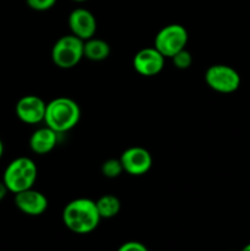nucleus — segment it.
Here are the masks:
<instances>
[{"instance_id": "obj_9", "label": "nucleus", "mask_w": 250, "mask_h": 251, "mask_svg": "<svg viewBox=\"0 0 250 251\" xmlns=\"http://www.w3.org/2000/svg\"><path fill=\"white\" fill-rule=\"evenodd\" d=\"M69 27L74 36L78 37L83 42L95 37L97 31V21L90 10L77 7L69 15Z\"/></svg>"}, {"instance_id": "obj_5", "label": "nucleus", "mask_w": 250, "mask_h": 251, "mask_svg": "<svg viewBox=\"0 0 250 251\" xmlns=\"http://www.w3.org/2000/svg\"><path fill=\"white\" fill-rule=\"evenodd\" d=\"M188 43V31L179 24L162 27L154 37V48L164 56L172 58L174 54L185 49Z\"/></svg>"}, {"instance_id": "obj_3", "label": "nucleus", "mask_w": 250, "mask_h": 251, "mask_svg": "<svg viewBox=\"0 0 250 251\" xmlns=\"http://www.w3.org/2000/svg\"><path fill=\"white\" fill-rule=\"evenodd\" d=\"M37 174L38 169L31 158L19 157L7 164L2 176V181L10 193L17 194L33 188Z\"/></svg>"}, {"instance_id": "obj_7", "label": "nucleus", "mask_w": 250, "mask_h": 251, "mask_svg": "<svg viewBox=\"0 0 250 251\" xmlns=\"http://www.w3.org/2000/svg\"><path fill=\"white\" fill-rule=\"evenodd\" d=\"M120 162L124 172L134 176L146 174L152 167V156L146 149L132 146L125 150L120 156Z\"/></svg>"}, {"instance_id": "obj_15", "label": "nucleus", "mask_w": 250, "mask_h": 251, "mask_svg": "<svg viewBox=\"0 0 250 251\" xmlns=\"http://www.w3.org/2000/svg\"><path fill=\"white\" fill-rule=\"evenodd\" d=\"M100 171H102V174L105 176V178L114 179V178H118V176L124 172V169H123L120 159L110 158V159H107V161L102 164Z\"/></svg>"}, {"instance_id": "obj_16", "label": "nucleus", "mask_w": 250, "mask_h": 251, "mask_svg": "<svg viewBox=\"0 0 250 251\" xmlns=\"http://www.w3.org/2000/svg\"><path fill=\"white\" fill-rule=\"evenodd\" d=\"M172 61H173V65L175 66L179 70H185L189 69L193 64V55H191L190 51H188L186 49L178 51L176 54H174L172 56Z\"/></svg>"}, {"instance_id": "obj_10", "label": "nucleus", "mask_w": 250, "mask_h": 251, "mask_svg": "<svg viewBox=\"0 0 250 251\" xmlns=\"http://www.w3.org/2000/svg\"><path fill=\"white\" fill-rule=\"evenodd\" d=\"M164 59L154 47L144 48L135 54L132 66L141 76H156L163 70Z\"/></svg>"}, {"instance_id": "obj_20", "label": "nucleus", "mask_w": 250, "mask_h": 251, "mask_svg": "<svg viewBox=\"0 0 250 251\" xmlns=\"http://www.w3.org/2000/svg\"><path fill=\"white\" fill-rule=\"evenodd\" d=\"M2 154H4V144H2V141L0 140V159H1Z\"/></svg>"}, {"instance_id": "obj_14", "label": "nucleus", "mask_w": 250, "mask_h": 251, "mask_svg": "<svg viewBox=\"0 0 250 251\" xmlns=\"http://www.w3.org/2000/svg\"><path fill=\"white\" fill-rule=\"evenodd\" d=\"M96 206H97L100 218H105V220L115 217L119 213L120 207H122L119 199L114 195H109V194L100 196L96 201Z\"/></svg>"}, {"instance_id": "obj_8", "label": "nucleus", "mask_w": 250, "mask_h": 251, "mask_svg": "<svg viewBox=\"0 0 250 251\" xmlns=\"http://www.w3.org/2000/svg\"><path fill=\"white\" fill-rule=\"evenodd\" d=\"M47 103L38 96L28 95L20 98L15 107L17 118L25 124H38L44 122Z\"/></svg>"}, {"instance_id": "obj_1", "label": "nucleus", "mask_w": 250, "mask_h": 251, "mask_svg": "<svg viewBox=\"0 0 250 251\" xmlns=\"http://www.w3.org/2000/svg\"><path fill=\"white\" fill-rule=\"evenodd\" d=\"M61 218L65 227L76 234H88L93 232L102 220L96 201L85 198L75 199L66 203Z\"/></svg>"}, {"instance_id": "obj_21", "label": "nucleus", "mask_w": 250, "mask_h": 251, "mask_svg": "<svg viewBox=\"0 0 250 251\" xmlns=\"http://www.w3.org/2000/svg\"><path fill=\"white\" fill-rule=\"evenodd\" d=\"M240 251H250V243H249V244H247V245H245V247L243 248V249L240 250Z\"/></svg>"}, {"instance_id": "obj_17", "label": "nucleus", "mask_w": 250, "mask_h": 251, "mask_svg": "<svg viewBox=\"0 0 250 251\" xmlns=\"http://www.w3.org/2000/svg\"><path fill=\"white\" fill-rule=\"evenodd\" d=\"M26 2L34 11H47L55 5L56 0H26Z\"/></svg>"}, {"instance_id": "obj_19", "label": "nucleus", "mask_w": 250, "mask_h": 251, "mask_svg": "<svg viewBox=\"0 0 250 251\" xmlns=\"http://www.w3.org/2000/svg\"><path fill=\"white\" fill-rule=\"evenodd\" d=\"M7 193H10L9 190H7L6 185H5V183L2 180H0V201H2L5 199V196L7 195Z\"/></svg>"}, {"instance_id": "obj_2", "label": "nucleus", "mask_w": 250, "mask_h": 251, "mask_svg": "<svg viewBox=\"0 0 250 251\" xmlns=\"http://www.w3.org/2000/svg\"><path fill=\"white\" fill-rule=\"evenodd\" d=\"M80 105L71 98L58 97L47 103L44 123L58 134L74 129L80 122Z\"/></svg>"}, {"instance_id": "obj_18", "label": "nucleus", "mask_w": 250, "mask_h": 251, "mask_svg": "<svg viewBox=\"0 0 250 251\" xmlns=\"http://www.w3.org/2000/svg\"><path fill=\"white\" fill-rule=\"evenodd\" d=\"M117 251H149V249L142 243L131 240V242H126L120 245Z\"/></svg>"}, {"instance_id": "obj_22", "label": "nucleus", "mask_w": 250, "mask_h": 251, "mask_svg": "<svg viewBox=\"0 0 250 251\" xmlns=\"http://www.w3.org/2000/svg\"><path fill=\"white\" fill-rule=\"evenodd\" d=\"M73 1H75V2H85V1H87V0H73Z\"/></svg>"}, {"instance_id": "obj_11", "label": "nucleus", "mask_w": 250, "mask_h": 251, "mask_svg": "<svg viewBox=\"0 0 250 251\" xmlns=\"http://www.w3.org/2000/svg\"><path fill=\"white\" fill-rule=\"evenodd\" d=\"M15 205L27 216H41L48 208V199L41 191L34 190L33 188L28 190L15 194Z\"/></svg>"}, {"instance_id": "obj_4", "label": "nucleus", "mask_w": 250, "mask_h": 251, "mask_svg": "<svg viewBox=\"0 0 250 251\" xmlns=\"http://www.w3.org/2000/svg\"><path fill=\"white\" fill-rule=\"evenodd\" d=\"M83 58V41L71 34L60 37L51 48V60L60 69H73Z\"/></svg>"}, {"instance_id": "obj_13", "label": "nucleus", "mask_w": 250, "mask_h": 251, "mask_svg": "<svg viewBox=\"0 0 250 251\" xmlns=\"http://www.w3.org/2000/svg\"><path fill=\"white\" fill-rule=\"evenodd\" d=\"M110 47L105 41L100 38L87 39L83 42V58L91 61H103L109 56Z\"/></svg>"}, {"instance_id": "obj_6", "label": "nucleus", "mask_w": 250, "mask_h": 251, "mask_svg": "<svg viewBox=\"0 0 250 251\" xmlns=\"http://www.w3.org/2000/svg\"><path fill=\"white\" fill-rule=\"evenodd\" d=\"M205 81L211 90L218 93H233L239 88L240 75L232 66L216 64L205 73Z\"/></svg>"}, {"instance_id": "obj_12", "label": "nucleus", "mask_w": 250, "mask_h": 251, "mask_svg": "<svg viewBox=\"0 0 250 251\" xmlns=\"http://www.w3.org/2000/svg\"><path fill=\"white\" fill-rule=\"evenodd\" d=\"M58 132L46 125L39 127L29 137V147L37 154H47L54 150L58 144Z\"/></svg>"}]
</instances>
